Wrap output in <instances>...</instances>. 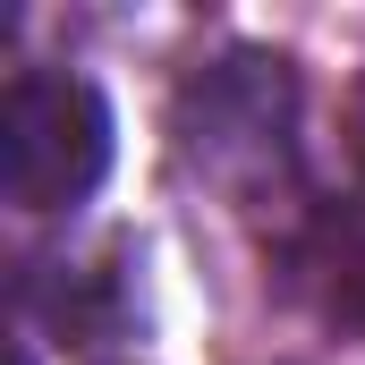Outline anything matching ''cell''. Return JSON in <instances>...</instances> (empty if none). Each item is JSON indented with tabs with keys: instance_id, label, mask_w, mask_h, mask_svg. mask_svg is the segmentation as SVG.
Wrapping results in <instances>:
<instances>
[{
	"instance_id": "cell-1",
	"label": "cell",
	"mask_w": 365,
	"mask_h": 365,
	"mask_svg": "<svg viewBox=\"0 0 365 365\" xmlns=\"http://www.w3.org/2000/svg\"><path fill=\"white\" fill-rule=\"evenodd\" d=\"M110 170V102L68 68H26L0 102V187L26 212H68Z\"/></svg>"
},
{
	"instance_id": "cell-2",
	"label": "cell",
	"mask_w": 365,
	"mask_h": 365,
	"mask_svg": "<svg viewBox=\"0 0 365 365\" xmlns=\"http://www.w3.org/2000/svg\"><path fill=\"white\" fill-rule=\"evenodd\" d=\"M289 128H297L289 60H264V51H238V60L204 68L187 86V110H179L187 162H204L230 187H255L272 170H289Z\"/></svg>"
},
{
	"instance_id": "cell-3",
	"label": "cell",
	"mask_w": 365,
	"mask_h": 365,
	"mask_svg": "<svg viewBox=\"0 0 365 365\" xmlns=\"http://www.w3.org/2000/svg\"><path fill=\"white\" fill-rule=\"evenodd\" d=\"M340 314L365 323V247H349V280H340Z\"/></svg>"
}]
</instances>
